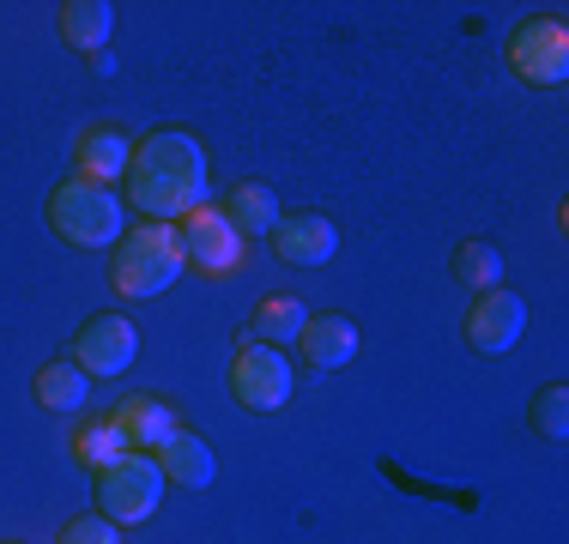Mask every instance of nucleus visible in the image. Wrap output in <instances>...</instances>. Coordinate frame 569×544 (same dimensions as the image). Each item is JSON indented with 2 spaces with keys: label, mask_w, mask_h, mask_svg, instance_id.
Here are the masks:
<instances>
[{
  "label": "nucleus",
  "mask_w": 569,
  "mask_h": 544,
  "mask_svg": "<svg viewBox=\"0 0 569 544\" xmlns=\"http://www.w3.org/2000/svg\"><path fill=\"white\" fill-rule=\"evenodd\" d=\"M297 345H303V357L316 363V370H346V363L358 357V326L346 315H309L303 333H297Z\"/></svg>",
  "instance_id": "obj_13"
},
{
  "label": "nucleus",
  "mask_w": 569,
  "mask_h": 544,
  "mask_svg": "<svg viewBox=\"0 0 569 544\" xmlns=\"http://www.w3.org/2000/svg\"><path fill=\"white\" fill-rule=\"evenodd\" d=\"M49 224H56L73 249H110V242L128 236V200H116L110 188L73 175V182H61L56 194H49Z\"/></svg>",
  "instance_id": "obj_3"
},
{
  "label": "nucleus",
  "mask_w": 569,
  "mask_h": 544,
  "mask_svg": "<svg viewBox=\"0 0 569 544\" xmlns=\"http://www.w3.org/2000/svg\"><path fill=\"white\" fill-rule=\"evenodd\" d=\"M333 249H340V230L321 212H291L273 224V254L284 266H321V261H333Z\"/></svg>",
  "instance_id": "obj_10"
},
{
  "label": "nucleus",
  "mask_w": 569,
  "mask_h": 544,
  "mask_svg": "<svg viewBox=\"0 0 569 544\" xmlns=\"http://www.w3.org/2000/svg\"><path fill=\"white\" fill-rule=\"evenodd\" d=\"M133 351H140V339H133L128 315H91L86 326H79V339H73V363L86 375H98V381H110V375L128 370Z\"/></svg>",
  "instance_id": "obj_8"
},
{
  "label": "nucleus",
  "mask_w": 569,
  "mask_h": 544,
  "mask_svg": "<svg viewBox=\"0 0 569 544\" xmlns=\"http://www.w3.org/2000/svg\"><path fill=\"white\" fill-rule=\"evenodd\" d=\"M224 218H230V230H237L242 242H249V236H273L279 194L267 182H237V188H230V200H224Z\"/></svg>",
  "instance_id": "obj_16"
},
{
  "label": "nucleus",
  "mask_w": 569,
  "mask_h": 544,
  "mask_svg": "<svg viewBox=\"0 0 569 544\" xmlns=\"http://www.w3.org/2000/svg\"><path fill=\"white\" fill-rule=\"evenodd\" d=\"M449 266H455V279L467 284V291H479V296L503 284V254H497L491 242H460Z\"/></svg>",
  "instance_id": "obj_19"
},
{
  "label": "nucleus",
  "mask_w": 569,
  "mask_h": 544,
  "mask_svg": "<svg viewBox=\"0 0 569 544\" xmlns=\"http://www.w3.org/2000/svg\"><path fill=\"white\" fill-rule=\"evenodd\" d=\"M521 326H527V303L497 284V291H485L479 303L467 309V345L485 351V357H497V351H509L515 339H521Z\"/></svg>",
  "instance_id": "obj_9"
},
{
  "label": "nucleus",
  "mask_w": 569,
  "mask_h": 544,
  "mask_svg": "<svg viewBox=\"0 0 569 544\" xmlns=\"http://www.w3.org/2000/svg\"><path fill=\"white\" fill-rule=\"evenodd\" d=\"M527 424L546 435V442H563V435H569V387H563V381H551V387L539 393L533 412H527Z\"/></svg>",
  "instance_id": "obj_20"
},
{
  "label": "nucleus",
  "mask_w": 569,
  "mask_h": 544,
  "mask_svg": "<svg viewBox=\"0 0 569 544\" xmlns=\"http://www.w3.org/2000/svg\"><path fill=\"white\" fill-rule=\"evenodd\" d=\"M230 393H237L249 412H279L284 400H291V363H284V351L273 345H242L237 363H230Z\"/></svg>",
  "instance_id": "obj_6"
},
{
  "label": "nucleus",
  "mask_w": 569,
  "mask_h": 544,
  "mask_svg": "<svg viewBox=\"0 0 569 544\" xmlns=\"http://www.w3.org/2000/svg\"><path fill=\"white\" fill-rule=\"evenodd\" d=\"M303 303L297 296H261V309H254V321H249V333H254V345H291L297 333H303Z\"/></svg>",
  "instance_id": "obj_17"
},
{
  "label": "nucleus",
  "mask_w": 569,
  "mask_h": 544,
  "mask_svg": "<svg viewBox=\"0 0 569 544\" xmlns=\"http://www.w3.org/2000/svg\"><path fill=\"white\" fill-rule=\"evenodd\" d=\"M110 430L121 435V447H128V454H152V447L176 430V417H170L164 400H152V393H128V400L110 412Z\"/></svg>",
  "instance_id": "obj_11"
},
{
  "label": "nucleus",
  "mask_w": 569,
  "mask_h": 544,
  "mask_svg": "<svg viewBox=\"0 0 569 544\" xmlns=\"http://www.w3.org/2000/svg\"><path fill=\"white\" fill-rule=\"evenodd\" d=\"M56 24H61V37L73 49L103 54V49H110V31H116V7H110V0H61Z\"/></svg>",
  "instance_id": "obj_15"
},
{
  "label": "nucleus",
  "mask_w": 569,
  "mask_h": 544,
  "mask_svg": "<svg viewBox=\"0 0 569 544\" xmlns=\"http://www.w3.org/2000/svg\"><path fill=\"white\" fill-rule=\"evenodd\" d=\"M152 460H158V472H164V484H188V490H207L212 484V447L200 442L194 430H170L164 442L152 447Z\"/></svg>",
  "instance_id": "obj_12"
},
{
  "label": "nucleus",
  "mask_w": 569,
  "mask_h": 544,
  "mask_svg": "<svg viewBox=\"0 0 569 544\" xmlns=\"http://www.w3.org/2000/svg\"><path fill=\"white\" fill-rule=\"evenodd\" d=\"M73 454H79V466H91V472H103V466H116L128 447H121V435L110 430V417L103 424H86L79 430V442H73Z\"/></svg>",
  "instance_id": "obj_21"
},
{
  "label": "nucleus",
  "mask_w": 569,
  "mask_h": 544,
  "mask_svg": "<svg viewBox=\"0 0 569 544\" xmlns=\"http://www.w3.org/2000/svg\"><path fill=\"white\" fill-rule=\"evenodd\" d=\"M61 544H121V526L110 521V514H79V521L61 526Z\"/></svg>",
  "instance_id": "obj_22"
},
{
  "label": "nucleus",
  "mask_w": 569,
  "mask_h": 544,
  "mask_svg": "<svg viewBox=\"0 0 569 544\" xmlns=\"http://www.w3.org/2000/svg\"><path fill=\"white\" fill-rule=\"evenodd\" d=\"M182 272H188V254H182L176 224H146V218H140V224L116 242L110 284L128 296V303H146V296H164Z\"/></svg>",
  "instance_id": "obj_2"
},
{
  "label": "nucleus",
  "mask_w": 569,
  "mask_h": 544,
  "mask_svg": "<svg viewBox=\"0 0 569 544\" xmlns=\"http://www.w3.org/2000/svg\"><path fill=\"white\" fill-rule=\"evenodd\" d=\"M128 163H133V140L121 128H91L86 140H79V175H86V182L110 188L128 175Z\"/></svg>",
  "instance_id": "obj_14"
},
{
  "label": "nucleus",
  "mask_w": 569,
  "mask_h": 544,
  "mask_svg": "<svg viewBox=\"0 0 569 544\" xmlns=\"http://www.w3.org/2000/svg\"><path fill=\"white\" fill-rule=\"evenodd\" d=\"M176 236H182V254L194 272H207V279H224V272L242 266V236L230 230V218L219 206H194L176 224Z\"/></svg>",
  "instance_id": "obj_5"
},
{
  "label": "nucleus",
  "mask_w": 569,
  "mask_h": 544,
  "mask_svg": "<svg viewBox=\"0 0 569 544\" xmlns=\"http://www.w3.org/2000/svg\"><path fill=\"white\" fill-rule=\"evenodd\" d=\"M509 61H515V73H521L527 85H563L569 79V31H563V19L521 24L515 43H509Z\"/></svg>",
  "instance_id": "obj_7"
},
{
  "label": "nucleus",
  "mask_w": 569,
  "mask_h": 544,
  "mask_svg": "<svg viewBox=\"0 0 569 544\" xmlns=\"http://www.w3.org/2000/svg\"><path fill=\"white\" fill-rule=\"evenodd\" d=\"M86 393H91V375L79 370V363H43V370H37V400H43L49 412H73Z\"/></svg>",
  "instance_id": "obj_18"
},
{
  "label": "nucleus",
  "mask_w": 569,
  "mask_h": 544,
  "mask_svg": "<svg viewBox=\"0 0 569 544\" xmlns=\"http://www.w3.org/2000/svg\"><path fill=\"white\" fill-rule=\"evenodd\" d=\"M128 206L146 212V224H182L194 206H207V152L194 133L158 128L146 145H133L128 163Z\"/></svg>",
  "instance_id": "obj_1"
},
{
  "label": "nucleus",
  "mask_w": 569,
  "mask_h": 544,
  "mask_svg": "<svg viewBox=\"0 0 569 544\" xmlns=\"http://www.w3.org/2000/svg\"><path fill=\"white\" fill-rule=\"evenodd\" d=\"M158 502H164V472L152 454H121L116 466L98 472V514H110L116 526L158 514Z\"/></svg>",
  "instance_id": "obj_4"
}]
</instances>
